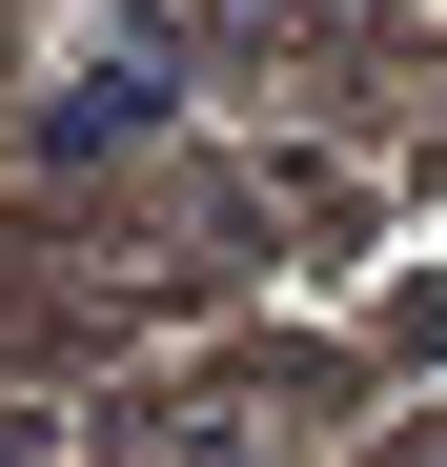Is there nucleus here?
<instances>
[{"instance_id": "nucleus-1", "label": "nucleus", "mask_w": 447, "mask_h": 467, "mask_svg": "<svg viewBox=\"0 0 447 467\" xmlns=\"http://www.w3.org/2000/svg\"><path fill=\"white\" fill-rule=\"evenodd\" d=\"M102 142H163V61H102L41 102V163H102Z\"/></svg>"}, {"instance_id": "nucleus-2", "label": "nucleus", "mask_w": 447, "mask_h": 467, "mask_svg": "<svg viewBox=\"0 0 447 467\" xmlns=\"http://www.w3.org/2000/svg\"><path fill=\"white\" fill-rule=\"evenodd\" d=\"M0 467H41V407H0Z\"/></svg>"}]
</instances>
